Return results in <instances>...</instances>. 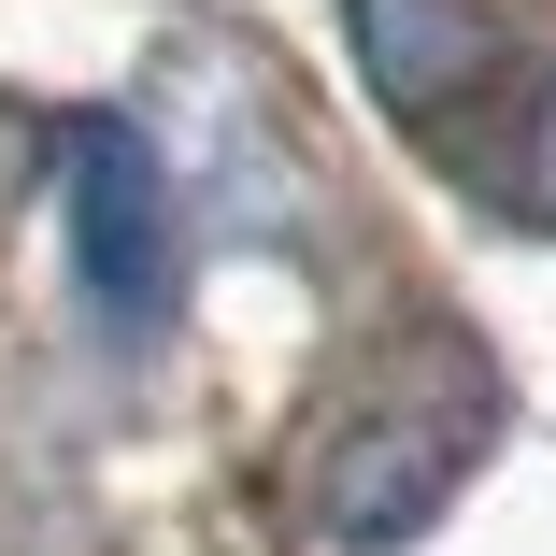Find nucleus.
Returning a JSON list of instances; mask_svg holds the SVG:
<instances>
[{"mask_svg": "<svg viewBox=\"0 0 556 556\" xmlns=\"http://www.w3.org/2000/svg\"><path fill=\"white\" fill-rule=\"evenodd\" d=\"M457 157L514 214H556V58H500V86H485V115L457 129Z\"/></svg>", "mask_w": 556, "mask_h": 556, "instance_id": "4", "label": "nucleus"}, {"mask_svg": "<svg viewBox=\"0 0 556 556\" xmlns=\"http://www.w3.org/2000/svg\"><path fill=\"white\" fill-rule=\"evenodd\" d=\"M72 257H86V300L115 328L172 314V186H157L143 129H72Z\"/></svg>", "mask_w": 556, "mask_h": 556, "instance_id": "1", "label": "nucleus"}, {"mask_svg": "<svg viewBox=\"0 0 556 556\" xmlns=\"http://www.w3.org/2000/svg\"><path fill=\"white\" fill-rule=\"evenodd\" d=\"M343 15H357V72L400 100L414 129H442V143H457V129L485 115V86H500L485 15H457V0H343Z\"/></svg>", "mask_w": 556, "mask_h": 556, "instance_id": "2", "label": "nucleus"}, {"mask_svg": "<svg viewBox=\"0 0 556 556\" xmlns=\"http://www.w3.org/2000/svg\"><path fill=\"white\" fill-rule=\"evenodd\" d=\"M442 485H457V428L442 414H371V428H343L328 442V542H414L428 514H442Z\"/></svg>", "mask_w": 556, "mask_h": 556, "instance_id": "3", "label": "nucleus"}]
</instances>
